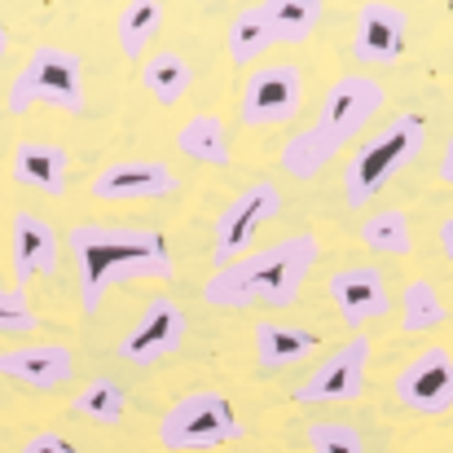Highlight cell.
<instances>
[{
  "instance_id": "e0dca14e",
  "label": "cell",
  "mask_w": 453,
  "mask_h": 453,
  "mask_svg": "<svg viewBox=\"0 0 453 453\" xmlns=\"http://www.w3.org/2000/svg\"><path fill=\"white\" fill-rule=\"evenodd\" d=\"M9 176L44 198H62L66 194V176H71V154L58 142H18L9 158Z\"/></svg>"
},
{
  "instance_id": "6da1fadb",
  "label": "cell",
  "mask_w": 453,
  "mask_h": 453,
  "mask_svg": "<svg viewBox=\"0 0 453 453\" xmlns=\"http://www.w3.org/2000/svg\"><path fill=\"white\" fill-rule=\"evenodd\" d=\"M66 251L75 260V278H80V308L93 317L102 300L111 296V287L119 282H172L176 278V260L167 238L150 225H106V220H80L66 234Z\"/></svg>"
},
{
  "instance_id": "8fae6325",
  "label": "cell",
  "mask_w": 453,
  "mask_h": 453,
  "mask_svg": "<svg viewBox=\"0 0 453 453\" xmlns=\"http://www.w3.org/2000/svg\"><path fill=\"white\" fill-rule=\"evenodd\" d=\"M396 401L414 414H449L453 410V352L449 348H423L414 361H405V370L392 383Z\"/></svg>"
},
{
  "instance_id": "8992f818",
  "label": "cell",
  "mask_w": 453,
  "mask_h": 453,
  "mask_svg": "<svg viewBox=\"0 0 453 453\" xmlns=\"http://www.w3.org/2000/svg\"><path fill=\"white\" fill-rule=\"evenodd\" d=\"M234 441H242V418L229 405V396L211 388L176 396L158 418V445L167 453H207Z\"/></svg>"
},
{
  "instance_id": "5bb4252c",
  "label": "cell",
  "mask_w": 453,
  "mask_h": 453,
  "mask_svg": "<svg viewBox=\"0 0 453 453\" xmlns=\"http://www.w3.org/2000/svg\"><path fill=\"white\" fill-rule=\"evenodd\" d=\"M62 265V238L58 229L40 216V211H13L9 220V269L22 282L31 278H49Z\"/></svg>"
},
{
  "instance_id": "7c38bea8",
  "label": "cell",
  "mask_w": 453,
  "mask_h": 453,
  "mask_svg": "<svg viewBox=\"0 0 453 453\" xmlns=\"http://www.w3.org/2000/svg\"><path fill=\"white\" fill-rule=\"evenodd\" d=\"M176 172L163 158H119L106 163L93 176V198L97 203H150L176 194Z\"/></svg>"
},
{
  "instance_id": "52a82bcc",
  "label": "cell",
  "mask_w": 453,
  "mask_h": 453,
  "mask_svg": "<svg viewBox=\"0 0 453 453\" xmlns=\"http://www.w3.org/2000/svg\"><path fill=\"white\" fill-rule=\"evenodd\" d=\"M278 211H282V194H278L273 180H251V185H242V189L225 203V211L216 216V234H211V260H216V269L242 260V256L251 251L256 234H260Z\"/></svg>"
},
{
  "instance_id": "4fadbf2b",
  "label": "cell",
  "mask_w": 453,
  "mask_h": 453,
  "mask_svg": "<svg viewBox=\"0 0 453 453\" xmlns=\"http://www.w3.org/2000/svg\"><path fill=\"white\" fill-rule=\"evenodd\" d=\"M410 18L392 0H365L357 9V31H352V58L365 66H392L405 53Z\"/></svg>"
},
{
  "instance_id": "1f68e13d",
  "label": "cell",
  "mask_w": 453,
  "mask_h": 453,
  "mask_svg": "<svg viewBox=\"0 0 453 453\" xmlns=\"http://www.w3.org/2000/svg\"><path fill=\"white\" fill-rule=\"evenodd\" d=\"M4 49H9V31L0 27V62H4Z\"/></svg>"
},
{
  "instance_id": "f546056e",
  "label": "cell",
  "mask_w": 453,
  "mask_h": 453,
  "mask_svg": "<svg viewBox=\"0 0 453 453\" xmlns=\"http://www.w3.org/2000/svg\"><path fill=\"white\" fill-rule=\"evenodd\" d=\"M441 251L449 256V265H453V216L449 220H441Z\"/></svg>"
},
{
  "instance_id": "603a6c76",
  "label": "cell",
  "mask_w": 453,
  "mask_h": 453,
  "mask_svg": "<svg viewBox=\"0 0 453 453\" xmlns=\"http://www.w3.org/2000/svg\"><path fill=\"white\" fill-rule=\"evenodd\" d=\"M357 238L370 247V251H383V256H410L414 251V229H410V216L396 211V207H383V211H370L357 229Z\"/></svg>"
},
{
  "instance_id": "7402d4cb",
  "label": "cell",
  "mask_w": 453,
  "mask_h": 453,
  "mask_svg": "<svg viewBox=\"0 0 453 453\" xmlns=\"http://www.w3.org/2000/svg\"><path fill=\"white\" fill-rule=\"evenodd\" d=\"M137 80H142V88L150 93L158 106H176V102L189 93L194 71H189V62H185L176 49H158V53H150V58L137 66Z\"/></svg>"
},
{
  "instance_id": "ac0fdd59",
  "label": "cell",
  "mask_w": 453,
  "mask_h": 453,
  "mask_svg": "<svg viewBox=\"0 0 453 453\" xmlns=\"http://www.w3.org/2000/svg\"><path fill=\"white\" fill-rule=\"evenodd\" d=\"M251 343H256V361H260V374H278V370H291L308 361L317 352V334L300 330V326H287V321H260L251 330Z\"/></svg>"
},
{
  "instance_id": "44dd1931",
  "label": "cell",
  "mask_w": 453,
  "mask_h": 453,
  "mask_svg": "<svg viewBox=\"0 0 453 453\" xmlns=\"http://www.w3.org/2000/svg\"><path fill=\"white\" fill-rule=\"evenodd\" d=\"M176 150L194 163H207V167H229V158H234L229 124L220 115H189L176 128Z\"/></svg>"
},
{
  "instance_id": "5b68a950",
  "label": "cell",
  "mask_w": 453,
  "mask_h": 453,
  "mask_svg": "<svg viewBox=\"0 0 453 453\" xmlns=\"http://www.w3.org/2000/svg\"><path fill=\"white\" fill-rule=\"evenodd\" d=\"M4 106H9V115H22L31 106H53V111H66V115H84L88 111L84 58L75 49H62V44H40L27 58V66L9 80Z\"/></svg>"
},
{
  "instance_id": "277c9868",
  "label": "cell",
  "mask_w": 453,
  "mask_h": 453,
  "mask_svg": "<svg viewBox=\"0 0 453 453\" xmlns=\"http://www.w3.org/2000/svg\"><path fill=\"white\" fill-rule=\"evenodd\" d=\"M427 146V124L423 115H396L392 124H383L370 142H361L348 167H343V198L348 207H365L374 194L388 189V180L410 167Z\"/></svg>"
},
{
  "instance_id": "d6986e66",
  "label": "cell",
  "mask_w": 453,
  "mask_h": 453,
  "mask_svg": "<svg viewBox=\"0 0 453 453\" xmlns=\"http://www.w3.org/2000/svg\"><path fill=\"white\" fill-rule=\"evenodd\" d=\"M273 44H278V35H273L269 13H265V0H260V4H242V9L234 13V22H229V35H225L229 66L251 71Z\"/></svg>"
},
{
  "instance_id": "2e32d148",
  "label": "cell",
  "mask_w": 453,
  "mask_h": 453,
  "mask_svg": "<svg viewBox=\"0 0 453 453\" xmlns=\"http://www.w3.org/2000/svg\"><path fill=\"white\" fill-rule=\"evenodd\" d=\"M326 296L339 308L343 326H352V330H361L365 321H374V317L388 312V282H383V273L370 269V265L334 269V273L326 278Z\"/></svg>"
},
{
  "instance_id": "f1b7e54d",
  "label": "cell",
  "mask_w": 453,
  "mask_h": 453,
  "mask_svg": "<svg viewBox=\"0 0 453 453\" xmlns=\"http://www.w3.org/2000/svg\"><path fill=\"white\" fill-rule=\"evenodd\" d=\"M22 453H80V449L66 436H58V432H35V436L22 441Z\"/></svg>"
},
{
  "instance_id": "7a4b0ae2",
  "label": "cell",
  "mask_w": 453,
  "mask_h": 453,
  "mask_svg": "<svg viewBox=\"0 0 453 453\" xmlns=\"http://www.w3.org/2000/svg\"><path fill=\"white\" fill-rule=\"evenodd\" d=\"M321 260V238L317 234H291V238H278L269 242L265 251H247L242 260L216 269L207 282H203V300L211 308H291L300 300L308 273L317 269Z\"/></svg>"
},
{
  "instance_id": "ba28073f",
  "label": "cell",
  "mask_w": 453,
  "mask_h": 453,
  "mask_svg": "<svg viewBox=\"0 0 453 453\" xmlns=\"http://www.w3.org/2000/svg\"><path fill=\"white\" fill-rule=\"evenodd\" d=\"M303 102V75L291 62H265L247 75L238 115L247 128H278L291 124Z\"/></svg>"
},
{
  "instance_id": "4dcf8cb0",
  "label": "cell",
  "mask_w": 453,
  "mask_h": 453,
  "mask_svg": "<svg viewBox=\"0 0 453 453\" xmlns=\"http://www.w3.org/2000/svg\"><path fill=\"white\" fill-rule=\"evenodd\" d=\"M441 180L453 185V137H449V146H445V154H441Z\"/></svg>"
},
{
  "instance_id": "9a60e30c",
  "label": "cell",
  "mask_w": 453,
  "mask_h": 453,
  "mask_svg": "<svg viewBox=\"0 0 453 453\" xmlns=\"http://www.w3.org/2000/svg\"><path fill=\"white\" fill-rule=\"evenodd\" d=\"M0 379L35 388V392H53L66 388L75 379V352L66 343H18V348H0Z\"/></svg>"
},
{
  "instance_id": "9c48e42d",
  "label": "cell",
  "mask_w": 453,
  "mask_h": 453,
  "mask_svg": "<svg viewBox=\"0 0 453 453\" xmlns=\"http://www.w3.org/2000/svg\"><path fill=\"white\" fill-rule=\"evenodd\" d=\"M365 370H370V339L352 334L343 348H334L326 361L312 365V374L296 388L300 405H352L365 392Z\"/></svg>"
},
{
  "instance_id": "30bf717a",
  "label": "cell",
  "mask_w": 453,
  "mask_h": 453,
  "mask_svg": "<svg viewBox=\"0 0 453 453\" xmlns=\"http://www.w3.org/2000/svg\"><path fill=\"white\" fill-rule=\"evenodd\" d=\"M185 330H189L185 308L176 300H167V296H154L142 308V317L128 326V334L115 343V357L128 361V365H142V370L158 365V361H167L185 343Z\"/></svg>"
},
{
  "instance_id": "4316f807",
  "label": "cell",
  "mask_w": 453,
  "mask_h": 453,
  "mask_svg": "<svg viewBox=\"0 0 453 453\" xmlns=\"http://www.w3.org/2000/svg\"><path fill=\"white\" fill-rule=\"evenodd\" d=\"M308 449L312 453H365V441L352 423H334V418H317L308 423Z\"/></svg>"
},
{
  "instance_id": "484cf974",
  "label": "cell",
  "mask_w": 453,
  "mask_h": 453,
  "mask_svg": "<svg viewBox=\"0 0 453 453\" xmlns=\"http://www.w3.org/2000/svg\"><path fill=\"white\" fill-rule=\"evenodd\" d=\"M449 321V303L436 296V287L427 278H414L401 296V326L410 334H423V330H436Z\"/></svg>"
},
{
  "instance_id": "cb8c5ba5",
  "label": "cell",
  "mask_w": 453,
  "mask_h": 453,
  "mask_svg": "<svg viewBox=\"0 0 453 453\" xmlns=\"http://www.w3.org/2000/svg\"><path fill=\"white\" fill-rule=\"evenodd\" d=\"M71 414H75V418H88V423H97V427H115V423H124V388H119L115 379L97 374V379H88V383L71 396Z\"/></svg>"
},
{
  "instance_id": "3957f363",
  "label": "cell",
  "mask_w": 453,
  "mask_h": 453,
  "mask_svg": "<svg viewBox=\"0 0 453 453\" xmlns=\"http://www.w3.org/2000/svg\"><path fill=\"white\" fill-rule=\"evenodd\" d=\"M383 102H388V93H383L379 80H370L361 71L339 75L326 88V97L317 106V119L282 146V172L296 176V180H312L334 154L348 150L370 128V119L383 111Z\"/></svg>"
},
{
  "instance_id": "ffe728a7",
  "label": "cell",
  "mask_w": 453,
  "mask_h": 453,
  "mask_svg": "<svg viewBox=\"0 0 453 453\" xmlns=\"http://www.w3.org/2000/svg\"><path fill=\"white\" fill-rule=\"evenodd\" d=\"M167 13H163V0H128L115 18V40H119V53L128 62H146L150 58V44L158 40Z\"/></svg>"
},
{
  "instance_id": "d4e9b609",
  "label": "cell",
  "mask_w": 453,
  "mask_h": 453,
  "mask_svg": "<svg viewBox=\"0 0 453 453\" xmlns=\"http://www.w3.org/2000/svg\"><path fill=\"white\" fill-rule=\"evenodd\" d=\"M321 0H265V13L273 22V35L278 44H303L317 22H321Z\"/></svg>"
},
{
  "instance_id": "83f0119b",
  "label": "cell",
  "mask_w": 453,
  "mask_h": 453,
  "mask_svg": "<svg viewBox=\"0 0 453 453\" xmlns=\"http://www.w3.org/2000/svg\"><path fill=\"white\" fill-rule=\"evenodd\" d=\"M35 326H40V317L27 300V291L0 282V334H31Z\"/></svg>"
}]
</instances>
